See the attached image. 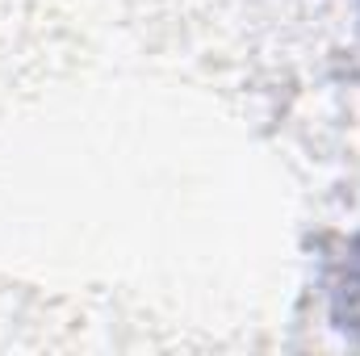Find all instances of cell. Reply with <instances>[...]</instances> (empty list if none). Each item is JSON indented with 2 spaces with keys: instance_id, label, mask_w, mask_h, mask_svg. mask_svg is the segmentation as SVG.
Instances as JSON below:
<instances>
[{
  "instance_id": "1",
  "label": "cell",
  "mask_w": 360,
  "mask_h": 356,
  "mask_svg": "<svg viewBox=\"0 0 360 356\" xmlns=\"http://www.w3.org/2000/svg\"><path fill=\"white\" fill-rule=\"evenodd\" d=\"M327 310L331 323L360 344V235L348 239L327 265Z\"/></svg>"
}]
</instances>
